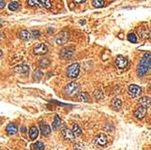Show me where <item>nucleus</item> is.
I'll return each mask as SVG.
<instances>
[{"mask_svg": "<svg viewBox=\"0 0 151 150\" xmlns=\"http://www.w3.org/2000/svg\"><path fill=\"white\" fill-rule=\"evenodd\" d=\"M128 40L131 43H137V37H136V34L130 33L129 35H128Z\"/></svg>", "mask_w": 151, "mask_h": 150, "instance_id": "nucleus-28", "label": "nucleus"}, {"mask_svg": "<svg viewBox=\"0 0 151 150\" xmlns=\"http://www.w3.org/2000/svg\"><path fill=\"white\" fill-rule=\"evenodd\" d=\"M80 73V64L78 63H72V65H70L67 69V76L71 78V79H74L77 78L78 75Z\"/></svg>", "mask_w": 151, "mask_h": 150, "instance_id": "nucleus-2", "label": "nucleus"}, {"mask_svg": "<svg viewBox=\"0 0 151 150\" xmlns=\"http://www.w3.org/2000/svg\"><path fill=\"white\" fill-rule=\"evenodd\" d=\"M61 57L63 59H71L73 57L74 54V49L72 47H69V48H63L61 52Z\"/></svg>", "mask_w": 151, "mask_h": 150, "instance_id": "nucleus-6", "label": "nucleus"}, {"mask_svg": "<svg viewBox=\"0 0 151 150\" xmlns=\"http://www.w3.org/2000/svg\"><path fill=\"white\" fill-rule=\"evenodd\" d=\"M69 39H70L69 32L62 31V32H60L56 36V43L58 44H64L69 41Z\"/></svg>", "mask_w": 151, "mask_h": 150, "instance_id": "nucleus-4", "label": "nucleus"}, {"mask_svg": "<svg viewBox=\"0 0 151 150\" xmlns=\"http://www.w3.org/2000/svg\"><path fill=\"white\" fill-rule=\"evenodd\" d=\"M151 56L150 54H146L143 58L140 60V63L138 65L137 72L139 77H143L147 74V72L150 70V65H151Z\"/></svg>", "mask_w": 151, "mask_h": 150, "instance_id": "nucleus-1", "label": "nucleus"}, {"mask_svg": "<svg viewBox=\"0 0 151 150\" xmlns=\"http://www.w3.org/2000/svg\"><path fill=\"white\" fill-rule=\"evenodd\" d=\"M26 131H27L26 127L25 126H23V127H21V132H22V133H26Z\"/></svg>", "mask_w": 151, "mask_h": 150, "instance_id": "nucleus-34", "label": "nucleus"}, {"mask_svg": "<svg viewBox=\"0 0 151 150\" xmlns=\"http://www.w3.org/2000/svg\"><path fill=\"white\" fill-rule=\"evenodd\" d=\"M92 5L94 7L100 8V7H102L104 6V0H93Z\"/></svg>", "mask_w": 151, "mask_h": 150, "instance_id": "nucleus-24", "label": "nucleus"}, {"mask_svg": "<svg viewBox=\"0 0 151 150\" xmlns=\"http://www.w3.org/2000/svg\"><path fill=\"white\" fill-rule=\"evenodd\" d=\"M61 124H62V119L59 118L58 115H55L54 120L52 122V129H54V130H57L60 127V126H61Z\"/></svg>", "mask_w": 151, "mask_h": 150, "instance_id": "nucleus-19", "label": "nucleus"}, {"mask_svg": "<svg viewBox=\"0 0 151 150\" xmlns=\"http://www.w3.org/2000/svg\"><path fill=\"white\" fill-rule=\"evenodd\" d=\"M38 134H39L38 129H37V127H32L29 130V137L32 140H34L37 137H38Z\"/></svg>", "mask_w": 151, "mask_h": 150, "instance_id": "nucleus-17", "label": "nucleus"}, {"mask_svg": "<svg viewBox=\"0 0 151 150\" xmlns=\"http://www.w3.org/2000/svg\"><path fill=\"white\" fill-rule=\"evenodd\" d=\"M72 132L73 133V135H74L75 137H79V136H81V135L82 134V130H81V129L80 126L78 124L73 125Z\"/></svg>", "mask_w": 151, "mask_h": 150, "instance_id": "nucleus-20", "label": "nucleus"}, {"mask_svg": "<svg viewBox=\"0 0 151 150\" xmlns=\"http://www.w3.org/2000/svg\"><path fill=\"white\" fill-rule=\"evenodd\" d=\"M107 142H108V139H107V137L105 136L103 134H100L98 135V136L94 138V143L99 145V146H106L107 145Z\"/></svg>", "mask_w": 151, "mask_h": 150, "instance_id": "nucleus-8", "label": "nucleus"}, {"mask_svg": "<svg viewBox=\"0 0 151 150\" xmlns=\"http://www.w3.org/2000/svg\"><path fill=\"white\" fill-rule=\"evenodd\" d=\"M146 113H147V109L144 108V107H142V106H140L137 110L135 111L134 115H135V117L137 118L141 119V118H143L146 116Z\"/></svg>", "mask_w": 151, "mask_h": 150, "instance_id": "nucleus-11", "label": "nucleus"}, {"mask_svg": "<svg viewBox=\"0 0 151 150\" xmlns=\"http://www.w3.org/2000/svg\"><path fill=\"white\" fill-rule=\"evenodd\" d=\"M51 127L46 124H41V132L43 136H49L51 134Z\"/></svg>", "mask_w": 151, "mask_h": 150, "instance_id": "nucleus-18", "label": "nucleus"}, {"mask_svg": "<svg viewBox=\"0 0 151 150\" xmlns=\"http://www.w3.org/2000/svg\"><path fill=\"white\" fill-rule=\"evenodd\" d=\"M39 4L43 5V6H44L45 8H50L51 7V2L50 0H38Z\"/></svg>", "mask_w": 151, "mask_h": 150, "instance_id": "nucleus-26", "label": "nucleus"}, {"mask_svg": "<svg viewBox=\"0 0 151 150\" xmlns=\"http://www.w3.org/2000/svg\"><path fill=\"white\" fill-rule=\"evenodd\" d=\"M49 64H50V61L48 59H42L41 61L39 62V65L42 67V68H46V67H48L49 66Z\"/></svg>", "mask_w": 151, "mask_h": 150, "instance_id": "nucleus-23", "label": "nucleus"}, {"mask_svg": "<svg viewBox=\"0 0 151 150\" xmlns=\"http://www.w3.org/2000/svg\"><path fill=\"white\" fill-rule=\"evenodd\" d=\"M34 148L35 150H43L44 149V145L43 142H35L34 144Z\"/></svg>", "mask_w": 151, "mask_h": 150, "instance_id": "nucleus-25", "label": "nucleus"}, {"mask_svg": "<svg viewBox=\"0 0 151 150\" xmlns=\"http://www.w3.org/2000/svg\"><path fill=\"white\" fill-rule=\"evenodd\" d=\"M111 106L115 110H119L122 106V101L118 98H114L111 101Z\"/></svg>", "mask_w": 151, "mask_h": 150, "instance_id": "nucleus-15", "label": "nucleus"}, {"mask_svg": "<svg viewBox=\"0 0 151 150\" xmlns=\"http://www.w3.org/2000/svg\"><path fill=\"white\" fill-rule=\"evenodd\" d=\"M62 135H63V137L67 139V140H70V141H73L75 139V136L73 135V133L72 132V130L70 129H63L62 131Z\"/></svg>", "mask_w": 151, "mask_h": 150, "instance_id": "nucleus-10", "label": "nucleus"}, {"mask_svg": "<svg viewBox=\"0 0 151 150\" xmlns=\"http://www.w3.org/2000/svg\"><path fill=\"white\" fill-rule=\"evenodd\" d=\"M85 1H86V0H72V2L75 3V4H77V5L82 4V3H84Z\"/></svg>", "mask_w": 151, "mask_h": 150, "instance_id": "nucleus-32", "label": "nucleus"}, {"mask_svg": "<svg viewBox=\"0 0 151 150\" xmlns=\"http://www.w3.org/2000/svg\"><path fill=\"white\" fill-rule=\"evenodd\" d=\"M78 99H79L80 101L88 102V101H90V96L87 92H81V93H80Z\"/></svg>", "mask_w": 151, "mask_h": 150, "instance_id": "nucleus-21", "label": "nucleus"}, {"mask_svg": "<svg viewBox=\"0 0 151 150\" xmlns=\"http://www.w3.org/2000/svg\"><path fill=\"white\" fill-rule=\"evenodd\" d=\"M141 93V88L138 85L131 84L129 87V94L131 97H138Z\"/></svg>", "mask_w": 151, "mask_h": 150, "instance_id": "nucleus-7", "label": "nucleus"}, {"mask_svg": "<svg viewBox=\"0 0 151 150\" xmlns=\"http://www.w3.org/2000/svg\"><path fill=\"white\" fill-rule=\"evenodd\" d=\"M19 6H20V5H19L18 2L14 1V2H11V3L8 5V8H9V10H11V11H17V10L19 8Z\"/></svg>", "mask_w": 151, "mask_h": 150, "instance_id": "nucleus-22", "label": "nucleus"}, {"mask_svg": "<svg viewBox=\"0 0 151 150\" xmlns=\"http://www.w3.org/2000/svg\"><path fill=\"white\" fill-rule=\"evenodd\" d=\"M74 150H80V149H78V148H75Z\"/></svg>", "mask_w": 151, "mask_h": 150, "instance_id": "nucleus-37", "label": "nucleus"}, {"mask_svg": "<svg viewBox=\"0 0 151 150\" xmlns=\"http://www.w3.org/2000/svg\"><path fill=\"white\" fill-rule=\"evenodd\" d=\"M18 36H19L20 39L24 40V41H29L32 37L31 33H30L29 31H27V30H22V31L19 33Z\"/></svg>", "mask_w": 151, "mask_h": 150, "instance_id": "nucleus-12", "label": "nucleus"}, {"mask_svg": "<svg viewBox=\"0 0 151 150\" xmlns=\"http://www.w3.org/2000/svg\"><path fill=\"white\" fill-rule=\"evenodd\" d=\"M94 96L96 97V98L98 100H101L103 98V92L101 91H100V89H98V91H95L94 92Z\"/></svg>", "mask_w": 151, "mask_h": 150, "instance_id": "nucleus-29", "label": "nucleus"}, {"mask_svg": "<svg viewBox=\"0 0 151 150\" xmlns=\"http://www.w3.org/2000/svg\"><path fill=\"white\" fill-rule=\"evenodd\" d=\"M33 37H34V38H37V37L40 36V32L39 31H36V30H34V31L32 32V34H31Z\"/></svg>", "mask_w": 151, "mask_h": 150, "instance_id": "nucleus-31", "label": "nucleus"}, {"mask_svg": "<svg viewBox=\"0 0 151 150\" xmlns=\"http://www.w3.org/2000/svg\"><path fill=\"white\" fill-rule=\"evenodd\" d=\"M139 37H141L142 39H144V37H145V39L148 38L149 37V32L147 31V30H140L139 31Z\"/></svg>", "mask_w": 151, "mask_h": 150, "instance_id": "nucleus-27", "label": "nucleus"}, {"mask_svg": "<svg viewBox=\"0 0 151 150\" xmlns=\"http://www.w3.org/2000/svg\"><path fill=\"white\" fill-rule=\"evenodd\" d=\"M27 3H28L29 6H39L38 0H27Z\"/></svg>", "mask_w": 151, "mask_h": 150, "instance_id": "nucleus-30", "label": "nucleus"}, {"mask_svg": "<svg viewBox=\"0 0 151 150\" xmlns=\"http://www.w3.org/2000/svg\"><path fill=\"white\" fill-rule=\"evenodd\" d=\"M139 103L142 107H144L146 109H148L150 106V99L149 97H142L139 100Z\"/></svg>", "mask_w": 151, "mask_h": 150, "instance_id": "nucleus-16", "label": "nucleus"}, {"mask_svg": "<svg viewBox=\"0 0 151 150\" xmlns=\"http://www.w3.org/2000/svg\"><path fill=\"white\" fill-rule=\"evenodd\" d=\"M128 64V60L122 55H119L116 59V65L119 69H124Z\"/></svg>", "mask_w": 151, "mask_h": 150, "instance_id": "nucleus-9", "label": "nucleus"}, {"mask_svg": "<svg viewBox=\"0 0 151 150\" xmlns=\"http://www.w3.org/2000/svg\"><path fill=\"white\" fill-rule=\"evenodd\" d=\"M3 55V52L1 51V50H0V57H1Z\"/></svg>", "mask_w": 151, "mask_h": 150, "instance_id": "nucleus-36", "label": "nucleus"}, {"mask_svg": "<svg viewBox=\"0 0 151 150\" xmlns=\"http://www.w3.org/2000/svg\"><path fill=\"white\" fill-rule=\"evenodd\" d=\"M48 52V47L44 43H39L34 48V54H45Z\"/></svg>", "mask_w": 151, "mask_h": 150, "instance_id": "nucleus-5", "label": "nucleus"}, {"mask_svg": "<svg viewBox=\"0 0 151 150\" xmlns=\"http://www.w3.org/2000/svg\"><path fill=\"white\" fill-rule=\"evenodd\" d=\"M14 71L17 72H19V73H28L29 72V67L27 65H25V64H21V65H18L17 67H14Z\"/></svg>", "mask_w": 151, "mask_h": 150, "instance_id": "nucleus-14", "label": "nucleus"}, {"mask_svg": "<svg viewBox=\"0 0 151 150\" xmlns=\"http://www.w3.org/2000/svg\"><path fill=\"white\" fill-rule=\"evenodd\" d=\"M3 38H4V34L2 33H0V40L3 39Z\"/></svg>", "mask_w": 151, "mask_h": 150, "instance_id": "nucleus-35", "label": "nucleus"}, {"mask_svg": "<svg viewBox=\"0 0 151 150\" xmlns=\"http://www.w3.org/2000/svg\"><path fill=\"white\" fill-rule=\"evenodd\" d=\"M6 6V3L4 0H0V8H4Z\"/></svg>", "mask_w": 151, "mask_h": 150, "instance_id": "nucleus-33", "label": "nucleus"}, {"mask_svg": "<svg viewBox=\"0 0 151 150\" xmlns=\"http://www.w3.org/2000/svg\"><path fill=\"white\" fill-rule=\"evenodd\" d=\"M79 89H80V86L78 83H76V82H71V83H68L64 87L63 92L68 96H72L79 91Z\"/></svg>", "mask_w": 151, "mask_h": 150, "instance_id": "nucleus-3", "label": "nucleus"}, {"mask_svg": "<svg viewBox=\"0 0 151 150\" xmlns=\"http://www.w3.org/2000/svg\"><path fill=\"white\" fill-rule=\"evenodd\" d=\"M17 126L14 124V123H11L9 124L8 126H7L6 127V132L8 135H14V134H17Z\"/></svg>", "mask_w": 151, "mask_h": 150, "instance_id": "nucleus-13", "label": "nucleus"}]
</instances>
